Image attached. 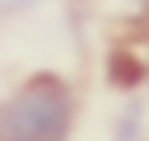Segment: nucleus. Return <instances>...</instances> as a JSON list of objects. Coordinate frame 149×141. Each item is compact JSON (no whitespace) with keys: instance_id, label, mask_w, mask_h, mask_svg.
I'll return each instance as SVG.
<instances>
[{"instance_id":"2","label":"nucleus","mask_w":149,"mask_h":141,"mask_svg":"<svg viewBox=\"0 0 149 141\" xmlns=\"http://www.w3.org/2000/svg\"><path fill=\"white\" fill-rule=\"evenodd\" d=\"M30 4H38V0H0V9H9V13H17V9H30Z\"/></svg>"},{"instance_id":"1","label":"nucleus","mask_w":149,"mask_h":141,"mask_svg":"<svg viewBox=\"0 0 149 141\" xmlns=\"http://www.w3.org/2000/svg\"><path fill=\"white\" fill-rule=\"evenodd\" d=\"M72 94L60 77H34L0 107V141H68Z\"/></svg>"}]
</instances>
